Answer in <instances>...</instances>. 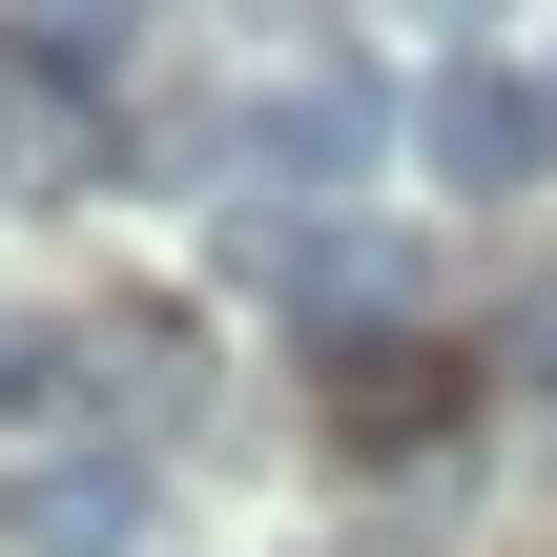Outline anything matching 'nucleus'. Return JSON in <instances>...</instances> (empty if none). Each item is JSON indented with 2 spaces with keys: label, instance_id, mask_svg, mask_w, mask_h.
I'll return each mask as SVG.
<instances>
[{
  "label": "nucleus",
  "instance_id": "nucleus-4",
  "mask_svg": "<svg viewBox=\"0 0 557 557\" xmlns=\"http://www.w3.org/2000/svg\"><path fill=\"white\" fill-rule=\"evenodd\" d=\"M434 413H455V351H434V331H351V351H331V434H372V455H413Z\"/></svg>",
  "mask_w": 557,
  "mask_h": 557
},
{
  "label": "nucleus",
  "instance_id": "nucleus-1",
  "mask_svg": "<svg viewBox=\"0 0 557 557\" xmlns=\"http://www.w3.org/2000/svg\"><path fill=\"white\" fill-rule=\"evenodd\" d=\"M372 145H393V103H372L351 62H310V83H269V103H248V145H227V165H248V207H351V186H372Z\"/></svg>",
  "mask_w": 557,
  "mask_h": 557
},
{
  "label": "nucleus",
  "instance_id": "nucleus-6",
  "mask_svg": "<svg viewBox=\"0 0 557 557\" xmlns=\"http://www.w3.org/2000/svg\"><path fill=\"white\" fill-rule=\"evenodd\" d=\"M351 557H393V537H351Z\"/></svg>",
  "mask_w": 557,
  "mask_h": 557
},
{
  "label": "nucleus",
  "instance_id": "nucleus-5",
  "mask_svg": "<svg viewBox=\"0 0 557 557\" xmlns=\"http://www.w3.org/2000/svg\"><path fill=\"white\" fill-rule=\"evenodd\" d=\"M62 413H83V351L21 331V351H0V434H62Z\"/></svg>",
  "mask_w": 557,
  "mask_h": 557
},
{
  "label": "nucleus",
  "instance_id": "nucleus-2",
  "mask_svg": "<svg viewBox=\"0 0 557 557\" xmlns=\"http://www.w3.org/2000/svg\"><path fill=\"white\" fill-rule=\"evenodd\" d=\"M413 165L455 186V207H517L557 165V83H517V62H455L434 103H413Z\"/></svg>",
  "mask_w": 557,
  "mask_h": 557
},
{
  "label": "nucleus",
  "instance_id": "nucleus-3",
  "mask_svg": "<svg viewBox=\"0 0 557 557\" xmlns=\"http://www.w3.org/2000/svg\"><path fill=\"white\" fill-rule=\"evenodd\" d=\"M145 455H41V475H0V537L21 557H145Z\"/></svg>",
  "mask_w": 557,
  "mask_h": 557
}]
</instances>
